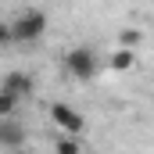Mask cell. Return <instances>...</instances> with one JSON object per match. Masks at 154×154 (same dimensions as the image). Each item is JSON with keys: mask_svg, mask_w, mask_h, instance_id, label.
Wrapping results in <instances>:
<instances>
[{"mask_svg": "<svg viewBox=\"0 0 154 154\" xmlns=\"http://www.w3.org/2000/svg\"><path fill=\"white\" fill-rule=\"evenodd\" d=\"M61 68H65V75L75 79V82H90V79H97V72H100V57H97L93 47L79 43V47H72V50H65Z\"/></svg>", "mask_w": 154, "mask_h": 154, "instance_id": "1", "label": "cell"}, {"mask_svg": "<svg viewBox=\"0 0 154 154\" xmlns=\"http://www.w3.org/2000/svg\"><path fill=\"white\" fill-rule=\"evenodd\" d=\"M47 25H50V18H47V11H39V7H25L14 22H11V43H36L43 39L47 32Z\"/></svg>", "mask_w": 154, "mask_h": 154, "instance_id": "2", "label": "cell"}, {"mask_svg": "<svg viewBox=\"0 0 154 154\" xmlns=\"http://www.w3.org/2000/svg\"><path fill=\"white\" fill-rule=\"evenodd\" d=\"M50 122H54L61 133H75V136L86 129L82 111H79V108H72L68 100H54V104H50Z\"/></svg>", "mask_w": 154, "mask_h": 154, "instance_id": "3", "label": "cell"}, {"mask_svg": "<svg viewBox=\"0 0 154 154\" xmlns=\"http://www.w3.org/2000/svg\"><path fill=\"white\" fill-rule=\"evenodd\" d=\"M22 151L25 147V125H18V118H0V151Z\"/></svg>", "mask_w": 154, "mask_h": 154, "instance_id": "4", "label": "cell"}, {"mask_svg": "<svg viewBox=\"0 0 154 154\" xmlns=\"http://www.w3.org/2000/svg\"><path fill=\"white\" fill-rule=\"evenodd\" d=\"M32 75H25V72H7V75L0 79V90H7V93H14L18 100H25V97H32Z\"/></svg>", "mask_w": 154, "mask_h": 154, "instance_id": "5", "label": "cell"}, {"mask_svg": "<svg viewBox=\"0 0 154 154\" xmlns=\"http://www.w3.org/2000/svg\"><path fill=\"white\" fill-rule=\"evenodd\" d=\"M108 65H111L115 72H133V68H136V54H133L129 47H118L115 54H111V61H108Z\"/></svg>", "mask_w": 154, "mask_h": 154, "instance_id": "6", "label": "cell"}, {"mask_svg": "<svg viewBox=\"0 0 154 154\" xmlns=\"http://www.w3.org/2000/svg\"><path fill=\"white\" fill-rule=\"evenodd\" d=\"M18 108H22V100H18L14 93L0 90V118H14V115H18Z\"/></svg>", "mask_w": 154, "mask_h": 154, "instance_id": "7", "label": "cell"}, {"mask_svg": "<svg viewBox=\"0 0 154 154\" xmlns=\"http://www.w3.org/2000/svg\"><path fill=\"white\" fill-rule=\"evenodd\" d=\"M54 151H57V154H79V151H82V143L75 140V133H65V136L54 140Z\"/></svg>", "mask_w": 154, "mask_h": 154, "instance_id": "8", "label": "cell"}, {"mask_svg": "<svg viewBox=\"0 0 154 154\" xmlns=\"http://www.w3.org/2000/svg\"><path fill=\"white\" fill-rule=\"evenodd\" d=\"M118 47H129V50H136V47H140V43H143V32H140V29H118Z\"/></svg>", "mask_w": 154, "mask_h": 154, "instance_id": "9", "label": "cell"}, {"mask_svg": "<svg viewBox=\"0 0 154 154\" xmlns=\"http://www.w3.org/2000/svg\"><path fill=\"white\" fill-rule=\"evenodd\" d=\"M11 43V22H0V47Z\"/></svg>", "mask_w": 154, "mask_h": 154, "instance_id": "10", "label": "cell"}]
</instances>
